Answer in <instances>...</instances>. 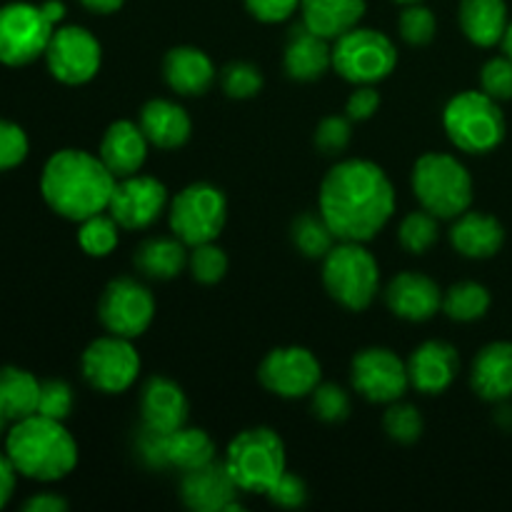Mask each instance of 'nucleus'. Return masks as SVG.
Returning <instances> with one entry per match:
<instances>
[{"label":"nucleus","mask_w":512,"mask_h":512,"mask_svg":"<svg viewBox=\"0 0 512 512\" xmlns=\"http://www.w3.org/2000/svg\"><path fill=\"white\" fill-rule=\"evenodd\" d=\"M163 78L170 90L180 95H205L213 88L215 65L205 50L193 48V45H178L168 50L163 60Z\"/></svg>","instance_id":"nucleus-23"},{"label":"nucleus","mask_w":512,"mask_h":512,"mask_svg":"<svg viewBox=\"0 0 512 512\" xmlns=\"http://www.w3.org/2000/svg\"><path fill=\"white\" fill-rule=\"evenodd\" d=\"M220 88L233 100L255 98L263 90V73H260L258 65L235 60V63L225 65L223 73H220Z\"/></svg>","instance_id":"nucleus-37"},{"label":"nucleus","mask_w":512,"mask_h":512,"mask_svg":"<svg viewBox=\"0 0 512 512\" xmlns=\"http://www.w3.org/2000/svg\"><path fill=\"white\" fill-rule=\"evenodd\" d=\"M15 468L13 463H10V458L5 453H0V508H3L5 503L10 500V495H13L15 490Z\"/></svg>","instance_id":"nucleus-50"},{"label":"nucleus","mask_w":512,"mask_h":512,"mask_svg":"<svg viewBox=\"0 0 512 512\" xmlns=\"http://www.w3.org/2000/svg\"><path fill=\"white\" fill-rule=\"evenodd\" d=\"M470 385L490 403H505L512 395V343H490L475 355Z\"/></svg>","instance_id":"nucleus-25"},{"label":"nucleus","mask_w":512,"mask_h":512,"mask_svg":"<svg viewBox=\"0 0 512 512\" xmlns=\"http://www.w3.org/2000/svg\"><path fill=\"white\" fill-rule=\"evenodd\" d=\"M118 228L120 225L115 223V218L108 213V210L80 220V230H78L80 248H83L88 255H93V258H105V255L113 253L115 245H118Z\"/></svg>","instance_id":"nucleus-34"},{"label":"nucleus","mask_w":512,"mask_h":512,"mask_svg":"<svg viewBox=\"0 0 512 512\" xmlns=\"http://www.w3.org/2000/svg\"><path fill=\"white\" fill-rule=\"evenodd\" d=\"M223 463L243 493L265 495L285 473V445L275 430L248 428L235 435Z\"/></svg>","instance_id":"nucleus-7"},{"label":"nucleus","mask_w":512,"mask_h":512,"mask_svg":"<svg viewBox=\"0 0 512 512\" xmlns=\"http://www.w3.org/2000/svg\"><path fill=\"white\" fill-rule=\"evenodd\" d=\"M380 108V93L373 85H358L355 93H350L348 103H345V113L350 120H368L378 113Z\"/></svg>","instance_id":"nucleus-48"},{"label":"nucleus","mask_w":512,"mask_h":512,"mask_svg":"<svg viewBox=\"0 0 512 512\" xmlns=\"http://www.w3.org/2000/svg\"><path fill=\"white\" fill-rule=\"evenodd\" d=\"M40 380L33 373L15 365L0 368V410L10 423L38 413Z\"/></svg>","instance_id":"nucleus-30"},{"label":"nucleus","mask_w":512,"mask_h":512,"mask_svg":"<svg viewBox=\"0 0 512 512\" xmlns=\"http://www.w3.org/2000/svg\"><path fill=\"white\" fill-rule=\"evenodd\" d=\"M165 445H168V435L140 425L138 435H135V453H138L140 463H143L145 468L168 470V453H165Z\"/></svg>","instance_id":"nucleus-45"},{"label":"nucleus","mask_w":512,"mask_h":512,"mask_svg":"<svg viewBox=\"0 0 512 512\" xmlns=\"http://www.w3.org/2000/svg\"><path fill=\"white\" fill-rule=\"evenodd\" d=\"M265 498H268L273 505H278V508H285V510L303 508V505L308 503V485H305V480L300 478V475L288 473V470H285V473L278 478V483L265 493Z\"/></svg>","instance_id":"nucleus-46"},{"label":"nucleus","mask_w":512,"mask_h":512,"mask_svg":"<svg viewBox=\"0 0 512 512\" xmlns=\"http://www.w3.org/2000/svg\"><path fill=\"white\" fill-rule=\"evenodd\" d=\"M300 0H245V8L260 23H283L298 10Z\"/></svg>","instance_id":"nucleus-47"},{"label":"nucleus","mask_w":512,"mask_h":512,"mask_svg":"<svg viewBox=\"0 0 512 512\" xmlns=\"http://www.w3.org/2000/svg\"><path fill=\"white\" fill-rule=\"evenodd\" d=\"M293 245L305 255V258L323 260L325 255L333 250V245L338 243L335 233L330 230V225L325 223V218L320 213H303L295 218L293 230Z\"/></svg>","instance_id":"nucleus-33"},{"label":"nucleus","mask_w":512,"mask_h":512,"mask_svg":"<svg viewBox=\"0 0 512 512\" xmlns=\"http://www.w3.org/2000/svg\"><path fill=\"white\" fill-rule=\"evenodd\" d=\"M28 135L13 120L0 118V170L18 168L28 158Z\"/></svg>","instance_id":"nucleus-43"},{"label":"nucleus","mask_w":512,"mask_h":512,"mask_svg":"<svg viewBox=\"0 0 512 512\" xmlns=\"http://www.w3.org/2000/svg\"><path fill=\"white\" fill-rule=\"evenodd\" d=\"M140 415L145 428L168 435L188 425L190 403L175 380L153 375L140 390Z\"/></svg>","instance_id":"nucleus-19"},{"label":"nucleus","mask_w":512,"mask_h":512,"mask_svg":"<svg viewBox=\"0 0 512 512\" xmlns=\"http://www.w3.org/2000/svg\"><path fill=\"white\" fill-rule=\"evenodd\" d=\"M385 303L390 313L410 323H425L438 310H443V290L433 278L415 270L395 275L385 290Z\"/></svg>","instance_id":"nucleus-18"},{"label":"nucleus","mask_w":512,"mask_h":512,"mask_svg":"<svg viewBox=\"0 0 512 512\" xmlns=\"http://www.w3.org/2000/svg\"><path fill=\"white\" fill-rule=\"evenodd\" d=\"M320 378H323V368L318 358L300 345L270 350L258 368L260 385L285 400L310 398V393L320 385Z\"/></svg>","instance_id":"nucleus-14"},{"label":"nucleus","mask_w":512,"mask_h":512,"mask_svg":"<svg viewBox=\"0 0 512 512\" xmlns=\"http://www.w3.org/2000/svg\"><path fill=\"white\" fill-rule=\"evenodd\" d=\"M350 378L353 388L370 403L390 405L410 388L408 363H403L390 348L360 350L350 365Z\"/></svg>","instance_id":"nucleus-15"},{"label":"nucleus","mask_w":512,"mask_h":512,"mask_svg":"<svg viewBox=\"0 0 512 512\" xmlns=\"http://www.w3.org/2000/svg\"><path fill=\"white\" fill-rule=\"evenodd\" d=\"M458 370V350L445 340H428L418 345L408 360L410 385L425 395L445 393L458 378Z\"/></svg>","instance_id":"nucleus-20"},{"label":"nucleus","mask_w":512,"mask_h":512,"mask_svg":"<svg viewBox=\"0 0 512 512\" xmlns=\"http://www.w3.org/2000/svg\"><path fill=\"white\" fill-rule=\"evenodd\" d=\"M80 370L90 388L105 395H118L133 388L140 373V355L133 340L120 335H105L93 340L80 358Z\"/></svg>","instance_id":"nucleus-11"},{"label":"nucleus","mask_w":512,"mask_h":512,"mask_svg":"<svg viewBox=\"0 0 512 512\" xmlns=\"http://www.w3.org/2000/svg\"><path fill=\"white\" fill-rule=\"evenodd\" d=\"M438 220L433 213H428L425 208L413 210L403 218L398 228V240L408 253L413 255H423L438 243L440 238V228H438Z\"/></svg>","instance_id":"nucleus-35"},{"label":"nucleus","mask_w":512,"mask_h":512,"mask_svg":"<svg viewBox=\"0 0 512 512\" xmlns=\"http://www.w3.org/2000/svg\"><path fill=\"white\" fill-rule=\"evenodd\" d=\"M480 85L490 98L510 100L512 98V58L508 53L500 58H490L480 73Z\"/></svg>","instance_id":"nucleus-44"},{"label":"nucleus","mask_w":512,"mask_h":512,"mask_svg":"<svg viewBox=\"0 0 512 512\" xmlns=\"http://www.w3.org/2000/svg\"><path fill=\"white\" fill-rule=\"evenodd\" d=\"M303 23L313 33L338 40L348 30L358 28L365 15V0H300Z\"/></svg>","instance_id":"nucleus-28"},{"label":"nucleus","mask_w":512,"mask_h":512,"mask_svg":"<svg viewBox=\"0 0 512 512\" xmlns=\"http://www.w3.org/2000/svg\"><path fill=\"white\" fill-rule=\"evenodd\" d=\"M450 243L460 255L473 260L493 258L505 243V230L498 218L478 210H465L450 228Z\"/></svg>","instance_id":"nucleus-26"},{"label":"nucleus","mask_w":512,"mask_h":512,"mask_svg":"<svg viewBox=\"0 0 512 512\" xmlns=\"http://www.w3.org/2000/svg\"><path fill=\"white\" fill-rule=\"evenodd\" d=\"M75 395L65 380H45L40 383V403H38V415L53 420H65L73 413Z\"/></svg>","instance_id":"nucleus-41"},{"label":"nucleus","mask_w":512,"mask_h":512,"mask_svg":"<svg viewBox=\"0 0 512 512\" xmlns=\"http://www.w3.org/2000/svg\"><path fill=\"white\" fill-rule=\"evenodd\" d=\"M5 455L15 473L38 483H55L73 473L78 465V443L63 420L35 413L13 423L5 440Z\"/></svg>","instance_id":"nucleus-3"},{"label":"nucleus","mask_w":512,"mask_h":512,"mask_svg":"<svg viewBox=\"0 0 512 512\" xmlns=\"http://www.w3.org/2000/svg\"><path fill=\"white\" fill-rule=\"evenodd\" d=\"M458 18L465 38L480 48L503 43L510 25L505 0H463Z\"/></svg>","instance_id":"nucleus-27"},{"label":"nucleus","mask_w":512,"mask_h":512,"mask_svg":"<svg viewBox=\"0 0 512 512\" xmlns=\"http://www.w3.org/2000/svg\"><path fill=\"white\" fill-rule=\"evenodd\" d=\"M115 183L118 178L105 168L100 155L65 148L50 155L45 163L40 175V193L53 213L80 223L90 215L108 210Z\"/></svg>","instance_id":"nucleus-2"},{"label":"nucleus","mask_w":512,"mask_h":512,"mask_svg":"<svg viewBox=\"0 0 512 512\" xmlns=\"http://www.w3.org/2000/svg\"><path fill=\"white\" fill-rule=\"evenodd\" d=\"M283 65L288 78L298 83H313L333 68V48L330 40L313 33L305 23L295 25L288 33L283 50Z\"/></svg>","instance_id":"nucleus-21"},{"label":"nucleus","mask_w":512,"mask_h":512,"mask_svg":"<svg viewBox=\"0 0 512 512\" xmlns=\"http://www.w3.org/2000/svg\"><path fill=\"white\" fill-rule=\"evenodd\" d=\"M443 128L455 148L483 155L503 143L505 115L498 100L490 98L485 90H465L445 105Z\"/></svg>","instance_id":"nucleus-6"},{"label":"nucleus","mask_w":512,"mask_h":512,"mask_svg":"<svg viewBox=\"0 0 512 512\" xmlns=\"http://www.w3.org/2000/svg\"><path fill=\"white\" fill-rule=\"evenodd\" d=\"M503 48H505V53H508L512 58V20L508 25V33H505V38H503Z\"/></svg>","instance_id":"nucleus-53"},{"label":"nucleus","mask_w":512,"mask_h":512,"mask_svg":"<svg viewBox=\"0 0 512 512\" xmlns=\"http://www.w3.org/2000/svg\"><path fill=\"white\" fill-rule=\"evenodd\" d=\"M55 25L43 5L8 3L0 8V63L28 65L45 55Z\"/></svg>","instance_id":"nucleus-10"},{"label":"nucleus","mask_w":512,"mask_h":512,"mask_svg":"<svg viewBox=\"0 0 512 512\" xmlns=\"http://www.w3.org/2000/svg\"><path fill=\"white\" fill-rule=\"evenodd\" d=\"M400 35H403L405 43L410 45H428L435 38V30H438V20H435L433 10L425 8L420 3L405 5V10L400 13L398 20Z\"/></svg>","instance_id":"nucleus-40"},{"label":"nucleus","mask_w":512,"mask_h":512,"mask_svg":"<svg viewBox=\"0 0 512 512\" xmlns=\"http://www.w3.org/2000/svg\"><path fill=\"white\" fill-rule=\"evenodd\" d=\"M323 283L335 303L343 308H370L380 288V268L365 243L338 240L323 258Z\"/></svg>","instance_id":"nucleus-5"},{"label":"nucleus","mask_w":512,"mask_h":512,"mask_svg":"<svg viewBox=\"0 0 512 512\" xmlns=\"http://www.w3.org/2000/svg\"><path fill=\"white\" fill-rule=\"evenodd\" d=\"M80 3H83L88 10H93V13L108 15V13H115L125 0H80Z\"/></svg>","instance_id":"nucleus-51"},{"label":"nucleus","mask_w":512,"mask_h":512,"mask_svg":"<svg viewBox=\"0 0 512 512\" xmlns=\"http://www.w3.org/2000/svg\"><path fill=\"white\" fill-rule=\"evenodd\" d=\"M23 510L28 512H63L68 510V500L60 498L55 493H38L23 505Z\"/></svg>","instance_id":"nucleus-49"},{"label":"nucleus","mask_w":512,"mask_h":512,"mask_svg":"<svg viewBox=\"0 0 512 512\" xmlns=\"http://www.w3.org/2000/svg\"><path fill=\"white\" fill-rule=\"evenodd\" d=\"M168 208V188L150 175H128L115 183L108 213L125 230H145Z\"/></svg>","instance_id":"nucleus-16"},{"label":"nucleus","mask_w":512,"mask_h":512,"mask_svg":"<svg viewBox=\"0 0 512 512\" xmlns=\"http://www.w3.org/2000/svg\"><path fill=\"white\" fill-rule=\"evenodd\" d=\"M98 318L110 335L140 338L155 318L153 293L135 278L110 280L98 300Z\"/></svg>","instance_id":"nucleus-12"},{"label":"nucleus","mask_w":512,"mask_h":512,"mask_svg":"<svg viewBox=\"0 0 512 512\" xmlns=\"http://www.w3.org/2000/svg\"><path fill=\"white\" fill-rule=\"evenodd\" d=\"M133 263L145 278L153 280H173L188 268V250L180 238H165V235H155V238L143 240L135 248Z\"/></svg>","instance_id":"nucleus-29"},{"label":"nucleus","mask_w":512,"mask_h":512,"mask_svg":"<svg viewBox=\"0 0 512 512\" xmlns=\"http://www.w3.org/2000/svg\"><path fill=\"white\" fill-rule=\"evenodd\" d=\"M398 3H403V5H410V3H420V0H398Z\"/></svg>","instance_id":"nucleus-55"},{"label":"nucleus","mask_w":512,"mask_h":512,"mask_svg":"<svg viewBox=\"0 0 512 512\" xmlns=\"http://www.w3.org/2000/svg\"><path fill=\"white\" fill-rule=\"evenodd\" d=\"M45 63L50 75L65 85H83L98 75L103 63V48L90 30L80 25H63L53 30Z\"/></svg>","instance_id":"nucleus-13"},{"label":"nucleus","mask_w":512,"mask_h":512,"mask_svg":"<svg viewBox=\"0 0 512 512\" xmlns=\"http://www.w3.org/2000/svg\"><path fill=\"white\" fill-rule=\"evenodd\" d=\"M490 310V293L485 285L463 280L443 293V313L458 323H473Z\"/></svg>","instance_id":"nucleus-32"},{"label":"nucleus","mask_w":512,"mask_h":512,"mask_svg":"<svg viewBox=\"0 0 512 512\" xmlns=\"http://www.w3.org/2000/svg\"><path fill=\"white\" fill-rule=\"evenodd\" d=\"M353 138V128H350L348 115H328L315 128V145L323 150L325 155L343 153Z\"/></svg>","instance_id":"nucleus-42"},{"label":"nucleus","mask_w":512,"mask_h":512,"mask_svg":"<svg viewBox=\"0 0 512 512\" xmlns=\"http://www.w3.org/2000/svg\"><path fill=\"white\" fill-rule=\"evenodd\" d=\"M148 148L150 140L145 138L140 123H133V120H115L105 130L103 140H100L98 155L105 163V168L120 180L140 173V168L148 160Z\"/></svg>","instance_id":"nucleus-22"},{"label":"nucleus","mask_w":512,"mask_h":512,"mask_svg":"<svg viewBox=\"0 0 512 512\" xmlns=\"http://www.w3.org/2000/svg\"><path fill=\"white\" fill-rule=\"evenodd\" d=\"M138 123L150 145L163 150L180 148L188 143L190 133H193V120H190L188 110L168 98L148 100L140 110Z\"/></svg>","instance_id":"nucleus-24"},{"label":"nucleus","mask_w":512,"mask_h":512,"mask_svg":"<svg viewBox=\"0 0 512 512\" xmlns=\"http://www.w3.org/2000/svg\"><path fill=\"white\" fill-rule=\"evenodd\" d=\"M410 183L418 203L440 220H455L473 205V178L455 155L425 153Z\"/></svg>","instance_id":"nucleus-4"},{"label":"nucleus","mask_w":512,"mask_h":512,"mask_svg":"<svg viewBox=\"0 0 512 512\" xmlns=\"http://www.w3.org/2000/svg\"><path fill=\"white\" fill-rule=\"evenodd\" d=\"M170 230L185 245L213 243L228 220V200L220 188L210 183H193L180 190L168 208Z\"/></svg>","instance_id":"nucleus-9"},{"label":"nucleus","mask_w":512,"mask_h":512,"mask_svg":"<svg viewBox=\"0 0 512 512\" xmlns=\"http://www.w3.org/2000/svg\"><path fill=\"white\" fill-rule=\"evenodd\" d=\"M238 490L223 460L188 470L180 480V498L195 512H240L243 503L238 500Z\"/></svg>","instance_id":"nucleus-17"},{"label":"nucleus","mask_w":512,"mask_h":512,"mask_svg":"<svg viewBox=\"0 0 512 512\" xmlns=\"http://www.w3.org/2000/svg\"><path fill=\"white\" fill-rule=\"evenodd\" d=\"M395 213V188L373 160H340L320 185V215L338 240L368 243Z\"/></svg>","instance_id":"nucleus-1"},{"label":"nucleus","mask_w":512,"mask_h":512,"mask_svg":"<svg viewBox=\"0 0 512 512\" xmlns=\"http://www.w3.org/2000/svg\"><path fill=\"white\" fill-rule=\"evenodd\" d=\"M188 270L198 283L215 285L225 278L228 273V255L223 248L213 243H200L193 245L188 253Z\"/></svg>","instance_id":"nucleus-36"},{"label":"nucleus","mask_w":512,"mask_h":512,"mask_svg":"<svg viewBox=\"0 0 512 512\" xmlns=\"http://www.w3.org/2000/svg\"><path fill=\"white\" fill-rule=\"evenodd\" d=\"M165 453H168V470L175 468L180 473H188V470L213 463L215 443L205 430L185 425V428L175 430V433H168Z\"/></svg>","instance_id":"nucleus-31"},{"label":"nucleus","mask_w":512,"mask_h":512,"mask_svg":"<svg viewBox=\"0 0 512 512\" xmlns=\"http://www.w3.org/2000/svg\"><path fill=\"white\" fill-rule=\"evenodd\" d=\"M383 425L388 438L400 445H413L423 435V415H420V410L410 403H400V400L390 403Z\"/></svg>","instance_id":"nucleus-38"},{"label":"nucleus","mask_w":512,"mask_h":512,"mask_svg":"<svg viewBox=\"0 0 512 512\" xmlns=\"http://www.w3.org/2000/svg\"><path fill=\"white\" fill-rule=\"evenodd\" d=\"M43 13L48 15L50 23L58 25L60 20L65 18V5L60 3V0H45V3H43Z\"/></svg>","instance_id":"nucleus-52"},{"label":"nucleus","mask_w":512,"mask_h":512,"mask_svg":"<svg viewBox=\"0 0 512 512\" xmlns=\"http://www.w3.org/2000/svg\"><path fill=\"white\" fill-rule=\"evenodd\" d=\"M398 65V48L385 33L373 28H353L333 45V68L348 83L375 85Z\"/></svg>","instance_id":"nucleus-8"},{"label":"nucleus","mask_w":512,"mask_h":512,"mask_svg":"<svg viewBox=\"0 0 512 512\" xmlns=\"http://www.w3.org/2000/svg\"><path fill=\"white\" fill-rule=\"evenodd\" d=\"M310 405H313L315 418H320L323 423H343L350 415V408H353L350 395L335 383H320L310 393Z\"/></svg>","instance_id":"nucleus-39"},{"label":"nucleus","mask_w":512,"mask_h":512,"mask_svg":"<svg viewBox=\"0 0 512 512\" xmlns=\"http://www.w3.org/2000/svg\"><path fill=\"white\" fill-rule=\"evenodd\" d=\"M5 423H8V418H5V415H3V410H0V433H3Z\"/></svg>","instance_id":"nucleus-54"}]
</instances>
